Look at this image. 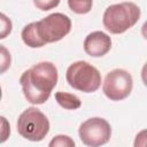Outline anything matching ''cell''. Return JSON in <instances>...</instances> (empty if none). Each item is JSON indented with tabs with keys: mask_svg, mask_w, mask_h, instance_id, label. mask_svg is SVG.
<instances>
[{
	"mask_svg": "<svg viewBox=\"0 0 147 147\" xmlns=\"http://www.w3.org/2000/svg\"><path fill=\"white\" fill-rule=\"evenodd\" d=\"M59 80L57 68L48 61L39 62L25 70L20 77L23 94L32 105L45 103Z\"/></svg>",
	"mask_w": 147,
	"mask_h": 147,
	"instance_id": "cell-1",
	"label": "cell"
},
{
	"mask_svg": "<svg viewBox=\"0 0 147 147\" xmlns=\"http://www.w3.org/2000/svg\"><path fill=\"white\" fill-rule=\"evenodd\" d=\"M71 30V20L62 13H53L38 22L26 24L21 33L23 42L31 48H39L63 39Z\"/></svg>",
	"mask_w": 147,
	"mask_h": 147,
	"instance_id": "cell-2",
	"label": "cell"
},
{
	"mask_svg": "<svg viewBox=\"0 0 147 147\" xmlns=\"http://www.w3.org/2000/svg\"><path fill=\"white\" fill-rule=\"evenodd\" d=\"M140 8L131 1L110 5L106 8L102 23L107 31L113 34H121L131 29L140 18Z\"/></svg>",
	"mask_w": 147,
	"mask_h": 147,
	"instance_id": "cell-3",
	"label": "cell"
},
{
	"mask_svg": "<svg viewBox=\"0 0 147 147\" xmlns=\"http://www.w3.org/2000/svg\"><path fill=\"white\" fill-rule=\"evenodd\" d=\"M65 78L72 88L84 93H93L101 86L100 71L86 61L71 63L67 69Z\"/></svg>",
	"mask_w": 147,
	"mask_h": 147,
	"instance_id": "cell-4",
	"label": "cell"
},
{
	"mask_svg": "<svg viewBox=\"0 0 147 147\" xmlns=\"http://www.w3.org/2000/svg\"><path fill=\"white\" fill-rule=\"evenodd\" d=\"M16 129L21 137L29 141H41L49 132L47 116L36 107L26 108L17 118Z\"/></svg>",
	"mask_w": 147,
	"mask_h": 147,
	"instance_id": "cell-5",
	"label": "cell"
},
{
	"mask_svg": "<svg viewBox=\"0 0 147 147\" xmlns=\"http://www.w3.org/2000/svg\"><path fill=\"white\" fill-rule=\"evenodd\" d=\"M78 134L85 146L101 147L110 140L111 126L102 117H91L79 125Z\"/></svg>",
	"mask_w": 147,
	"mask_h": 147,
	"instance_id": "cell-6",
	"label": "cell"
},
{
	"mask_svg": "<svg viewBox=\"0 0 147 147\" xmlns=\"http://www.w3.org/2000/svg\"><path fill=\"white\" fill-rule=\"evenodd\" d=\"M133 88V79L129 71L124 69H114L109 71L102 84V92L111 101L126 99Z\"/></svg>",
	"mask_w": 147,
	"mask_h": 147,
	"instance_id": "cell-7",
	"label": "cell"
},
{
	"mask_svg": "<svg viewBox=\"0 0 147 147\" xmlns=\"http://www.w3.org/2000/svg\"><path fill=\"white\" fill-rule=\"evenodd\" d=\"M111 48L110 37L102 31H93L88 33L84 40V51L92 57H101Z\"/></svg>",
	"mask_w": 147,
	"mask_h": 147,
	"instance_id": "cell-8",
	"label": "cell"
},
{
	"mask_svg": "<svg viewBox=\"0 0 147 147\" xmlns=\"http://www.w3.org/2000/svg\"><path fill=\"white\" fill-rule=\"evenodd\" d=\"M55 100L62 108L68 110H75L82 106V101L77 95L62 91L55 93Z\"/></svg>",
	"mask_w": 147,
	"mask_h": 147,
	"instance_id": "cell-9",
	"label": "cell"
},
{
	"mask_svg": "<svg viewBox=\"0 0 147 147\" xmlns=\"http://www.w3.org/2000/svg\"><path fill=\"white\" fill-rule=\"evenodd\" d=\"M48 147H76L74 139L67 134H57L48 144Z\"/></svg>",
	"mask_w": 147,
	"mask_h": 147,
	"instance_id": "cell-10",
	"label": "cell"
},
{
	"mask_svg": "<svg viewBox=\"0 0 147 147\" xmlns=\"http://www.w3.org/2000/svg\"><path fill=\"white\" fill-rule=\"evenodd\" d=\"M68 6L70 9L76 14H86L92 9L93 2L92 1H77V0H69Z\"/></svg>",
	"mask_w": 147,
	"mask_h": 147,
	"instance_id": "cell-11",
	"label": "cell"
},
{
	"mask_svg": "<svg viewBox=\"0 0 147 147\" xmlns=\"http://www.w3.org/2000/svg\"><path fill=\"white\" fill-rule=\"evenodd\" d=\"M133 147H147V129H144L137 133L133 141Z\"/></svg>",
	"mask_w": 147,
	"mask_h": 147,
	"instance_id": "cell-12",
	"label": "cell"
},
{
	"mask_svg": "<svg viewBox=\"0 0 147 147\" xmlns=\"http://www.w3.org/2000/svg\"><path fill=\"white\" fill-rule=\"evenodd\" d=\"M0 20H1V26H2L1 28V37L0 38L3 39L11 31V22H10V20H8L5 16V14H0Z\"/></svg>",
	"mask_w": 147,
	"mask_h": 147,
	"instance_id": "cell-13",
	"label": "cell"
},
{
	"mask_svg": "<svg viewBox=\"0 0 147 147\" xmlns=\"http://www.w3.org/2000/svg\"><path fill=\"white\" fill-rule=\"evenodd\" d=\"M33 3H34V6H37L41 10H49L53 7H56L60 3V1H38V0H34Z\"/></svg>",
	"mask_w": 147,
	"mask_h": 147,
	"instance_id": "cell-14",
	"label": "cell"
},
{
	"mask_svg": "<svg viewBox=\"0 0 147 147\" xmlns=\"http://www.w3.org/2000/svg\"><path fill=\"white\" fill-rule=\"evenodd\" d=\"M141 79H142V83L145 84V86L147 87V62L144 64V67L141 69Z\"/></svg>",
	"mask_w": 147,
	"mask_h": 147,
	"instance_id": "cell-15",
	"label": "cell"
},
{
	"mask_svg": "<svg viewBox=\"0 0 147 147\" xmlns=\"http://www.w3.org/2000/svg\"><path fill=\"white\" fill-rule=\"evenodd\" d=\"M141 34H142V37L147 40V21L142 24V26H141Z\"/></svg>",
	"mask_w": 147,
	"mask_h": 147,
	"instance_id": "cell-16",
	"label": "cell"
}]
</instances>
